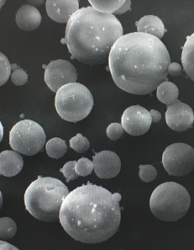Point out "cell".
<instances>
[{"instance_id": "obj_1", "label": "cell", "mask_w": 194, "mask_h": 250, "mask_svg": "<svg viewBox=\"0 0 194 250\" xmlns=\"http://www.w3.org/2000/svg\"><path fill=\"white\" fill-rule=\"evenodd\" d=\"M108 62L113 80L119 89L133 95H146L167 80L171 58L160 39L132 32L115 43Z\"/></svg>"}, {"instance_id": "obj_2", "label": "cell", "mask_w": 194, "mask_h": 250, "mask_svg": "<svg viewBox=\"0 0 194 250\" xmlns=\"http://www.w3.org/2000/svg\"><path fill=\"white\" fill-rule=\"evenodd\" d=\"M121 195L102 186L87 184L67 195L59 220L67 233L77 241L99 244L118 231L121 222Z\"/></svg>"}, {"instance_id": "obj_3", "label": "cell", "mask_w": 194, "mask_h": 250, "mask_svg": "<svg viewBox=\"0 0 194 250\" xmlns=\"http://www.w3.org/2000/svg\"><path fill=\"white\" fill-rule=\"evenodd\" d=\"M65 35L73 59L84 64L99 65L108 62L113 46L124 36V31L116 16L89 6L79 9L71 17Z\"/></svg>"}, {"instance_id": "obj_4", "label": "cell", "mask_w": 194, "mask_h": 250, "mask_svg": "<svg viewBox=\"0 0 194 250\" xmlns=\"http://www.w3.org/2000/svg\"><path fill=\"white\" fill-rule=\"evenodd\" d=\"M69 193V189L61 180L39 177L25 190L24 206L35 218L53 223L59 220L61 205Z\"/></svg>"}, {"instance_id": "obj_5", "label": "cell", "mask_w": 194, "mask_h": 250, "mask_svg": "<svg viewBox=\"0 0 194 250\" xmlns=\"http://www.w3.org/2000/svg\"><path fill=\"white\" fill-rule=\"evenodd\" d=\"M191 205V196L185 187L176 182L158 186L150 199V208L158 219L176 222L184 217Z\"/></svg>"}, {"instance_id": "obj_6", "label": "cell", "mask_w": 194, "mask_h": 250, "mask_svg": "<svg viewBox=\"0 0 194 250\" xmlns=\"http://www.w3.org/2000/svg\"><path fill=\"white\" fill-rule=\"evenodd\" d=\"M55 107L61 118L69 122H80L91 113L94 97L90 90L79 83L62 86L55 97Z\"/></svg>"}, {"instance_id": "obj_7", "label": "cell", "mask_w": 194, "mask_h": 250, "mask_svg": "<svg viewBox=\"0 0 194 250\" xmlns=\"http://www.w3.org/2000/svg\"><path fill=\"white\" fill-rule=\"evenodd\" d=\"M46 142L42 126L31 120L17 122L9 132V145L14 151L24 155H36L43 149Z\"/></svg>"}, {"instance_id": "obj_8", "label": "cell", "mask_w": 194, "mask_h": 250, "mask_svg": "<svg viewBox=\"0 0 194 250\" xmlns=\"http://www.w3.org/2000/svg\"><path fill=\"white\" fill-rule=\"evenodd\" d=\"M161 162L170 175L185 176L194 168V149L182 143L171 144L164 151Z\"/></svg>"}, {"instance_id": "obj_9", "label": "cell", "mask_w": 194, "mask_h": 250, "mask_svg": "<svg viewBox=\"0 0 194 250\" xmlns=\"http://www.w3.org/2000/svg\"><path fill=\"white\" fill-rule=\"evenodd\" d=\"M78 73L70 62L63 59L52 61L45 69V82L52 92L71 83H77Z\"/></svg>"}, {"instance_id": "obj_10", "label": "cell", "mask_w": 194, "mask_h": 250, "mask_svg": "<svg viewBox=\"0 0 194 250\" xmlns=\"http://www.w3.org/2000/svg\"><path fill=\"white\" fill-rule=\"evenodd\" d=\"M152 120L150 111L140 105L128 107L122 115L121 125L128 134L139 137L151 128Z\"/></svg>"}, {"instance_id": "obj_11", "label": "cell", "mask_w": 194, "mask_h": 250, "mask_svg": "<svg viewBox=\"0 0 194 250\" xmlns=\"http://www.w3.org/2000/svg\"><path fill=\"white\" fill-rule=\"evenodd\" d=\"M166 122L173 131H187L194 125V110L188 104L177 100L175 103L167 105Z\"/></svg>"}, {"instance_id": "obj_12", "label": "cell", "mask_w": 194, "mask_h": 250, "mask_svg": "<svg viewBox=\"0 0 194 250\" xmlns=\"http://www.w3.org/2000/svg\"><path fill=\"white\" fill-rule=\"evenodd\" d=\"M94 170L100 179H111L119 174L121 161L116 153L102 151L94 156Z\"/></svg>"}, {"instance_id": "obj_13", "label": "cell", "mask_w": 194, "mask_h": 250, "mask_svg": "<svg viewBox=\"0 0 194 250\" xmlns=\"http://www.w3.org/2000/svg\"><path fill=\"white\" fill-rule=\"evenodd\" d=\"M49 17L58 23H67L79 9L78 0H48L46 2Z\"/></svg>"}, {"instance_id": "obj_14", "label": "cell", "mask_w": 194, "mask_h": 250, "mask_svg": "<svg viewBox=\"0 0 194 250\" xmlns=\"http://www.w3.org/2000/svg\"><path fill=\"white\" fill-rule=\"evenodd\" d=\"M41 20L42 18L39 9L27 3L22 5L16 14V24L23 31H32L36 30L39 27Z\"/></svg>"}, {"instance_id": "obj_15", "label": "cell", "mask_w": 194, "mask_h": 250, "mask_svg": "<svg viewBox=\"0 0 194 250\" xmlns=\"http://www.w3.org/2000/svg\"><path fill=\"white\" fill-rule=\"evenodd\" d=\"M23 166V157L16 151L6 150L0 153V174L3 176H16L22 170Z\"/></svg>"}, {"instance_id": "obj_16", "label": "cell", "mask_w": 194, "mask_h": 250, "mask_svg": "<svg viewBox=\"0 0 194 250\" xmlns=\"http://www.w3.org/2000/svg\"><path fill=\"white\" fill-rule=\"evenodd\" d=\"M136 24L137 32L152 35L160 40L167 32V30L161 19L152 15L143 16L142 18L140 19L139 21L136 23Z\"/></svg>"}, {"instance_id": "obj_17", "label": "cell", "mask_w": 194, "mask_h": 250, "mask_svg": "<svg viewBox=\"0 0 194 250\" xmlns=\"http://www.w3.org/2000/svg\"><path fill=\"white\" fill-rule=\"evenodd\" d=\"M181 60L187 75L194 82V33L187 37L182 47Z\"/></svg>"}, {"instance_id": "obj_18", "label": "cell", "mask_w": 194, "mask_h": 250, "mask_svg": "<svg viewBox=\"0 0 194 250\" xmlns=\"http://www.w3.org/2000/svg\"><path fill=\"white\" fill-rule=\"evenodd\" d=\"M178 96L179 89L177 86L168 80L161 83L156 89V97L158 100L167 105L175 103Z\"/></svg>"}, {"instance_id": "obj_19", "label": "cell", "mask_w": 194, "mask_h": 250, "mask_svg": "<svg viewBox=\"0 0 194 250\" xmlns=\"http://www.w3.org/2000/svg\"><path fill=\"white\" fill-rule=\"evenodd\" d=\"M46 153L52 159H61L67 151V145L65 141L59 137H54L46 143Z\"/></svg>"}, {"instance_id": "obj_20", "label": "cell", "mask_w": 194, "mask_h": 250, "mask_svg": "<svg viewBox=\"0 0 194 250\" xmlns=\"http://www.w3.org/2000/svg\"><path fill=\"white\" fill-rule=\"evenodd\" d=\"M89 3L91 4V7L98 12L114 15V13L124 4V0H89Z\"/></svg>"}, {"instance_id": "obj_21", "label": "cell", "mask_w": 194, "mask_h": 250, "mask_svg": "<svg viewBox=\"0 0 194 250\" xmlns=\"http://www.w3.org/2000/svg\"><path fill=\"white\" fill-rule=\"evenodd\" d=\"M17 232L16 223L10 217H1L0 218V238L10 239L15 237Z\"/></svg>"}, {"instance_id": "obj_22", "label": "cell", "mask_w": 194, "mask_h": 250, "mask_svg": "<svg viewBox=\"0 0 194 250\" xmlns=\"http://www.w3.org/2000/svg\"><path fill=\"white\" fill-rule=\"evenodd\" d=\"M69 143L71 147L78 153H85L90 146L88 138L82 136L81 133H78L75 137L71 138Z\"/></svg>"}, {"instance_id": "obj_23", "label": "cell", "mask_w": 194, "mask_h": 250, "mask_svg": "<svg viewBox=\"0 0 194 250\" xmlns=\"http://www.w3.org/2000/svg\"><path fill=\"white\" fill-rule=\"evenodd\" d=\"M11 64L9 59L3 53L0 52V86L6 83L11 76Z\"/></svg>"}, {"instance_id": "obj_24", "label": "cell", "mask_w": 194, "mask_h": 250, "mask_svg": "<svg viewBox=\"0 0 194 250\" xmlns=\"http://www.w3.org/2000/svg\"><path fill=\"white\" fill-rule=\"evenodd\" d=\"M75 170L79 176H88L94 170V163L87 158H82L76 162Z\"/></svg>"}, {"instance_id": "obj_25", "label": "cell", "mask_w": 194, "mask_h": 250, "mask_svg": "<svg viewBox=\"0 0 194 250\" xmlns=\"http://www.w3.org/2000/svg\"><path fill=\"white\" fill-rule=\"evenodd\" d=\"M139 168H140L139 176H140V180L144 182L150 183L153 180H155V178L157 177V171L152 165H140Z\"/></svg>"}, {"instance_id": "obj_26", "label": "cell", "mask_w": 194, "mask_h": 250, "mask_svg": "<svg viewBox=\"0 0 194 250\" xmlns=\"http://www.w3.org/2000/svg\"><path fill=\"white\" fill-rule=\"evenodd\" d=\"M124 131L121 124L114 122L107 127L106 134L110 140L116 141L118 140L123 136Z\"/></svg>"}, {"instance_id": "obj_27", "label": "cell", "mask_w": 194, "mask_h": 250, "mask_svg": "<svg viewBox=\"0 0 194 250\" xmlns=\"http://www.w3.org/2000/svg\"><path fill=\"white\" fill-rule=\"evenodd\" d=\"M77 161H69L66 163V165L60 169L61 173L67 180V182H70L71 180H74L79 177L75 170V165Z\"/></svg>"}, {"instance_id": "obj_28", "label": "cell", "mask_w": 194, "mask_h": 250, "mask_svg": "<svg viewBox=\"0 0 194 250\" xmlns=\"http://www.w3.org/2000/svg\"><path fill=\"white\" fill-rule=\"evenodd\" d=\"M28 80L27 73L21 68H17L14 70L11 74V81L17 86L24 85Z\"/></svg>"}, {"instance_id": "obj_29", "label": "cell", "mask_w": 194, "mask_h": 250, "mask_svg": "<svg viewBox=\"0 0 194 250\" xmlns=\"http://www.w3.org/2000/svg\"><path fill=\"white\" fill-rule=\"evenodd\" d=\"M182 72V66L178 64L177 62H171L169 67H168V73L171 76H179Z\"/></svg>"}, {"instance_id": "obj_30", "label": "cell", "mask_w": 194, "mask_h": 250, "mask_svg": "<svg viewBox=\"0 0 194 250\" xmlns=\"http://www.w3.org/2000/svg\"><path fill=\"white\" fill-rule=\"evenodd\" d=\"M131 1H130V0H124V4H123L117 11L114 13V16H115V15H122V14L127 12L128 10L131 9Z\"/></svg>"}, {"instance_id": "obj_31", "label": "cell", "mask_w": 194, "mask_h": 250, "mask_svg": "<svg viewBox=\"0 0 194 250\" xmlns=\"http://www.w3.org/2000/svg\"><path fill=\"white\" fill-rule=\"evenodd\" d=\"M0 250H19L18 248L14 246L9 243L0 240Z\"/></svg>"}, {"instance_id": "obj_32", "label": "cell", "mask_w": 194, "mask_h": 250, "mask_svg": "<svg viewBox=\"0 0 194 250\" xmlns=\"http://www.w3.org/2000/svg\"><path fill=\"white\" fill-rule=\"evenodd\" d=\"M150 114H151V116H152V122L157 123V122L161 121V114L158 110H150Z\"/></svg>"}, {"instance_id": "obj_33", "label": "cell", "mask_w": 194, "mask_h": 250, "mask_svg": "<svg viewBox=\"0 0 194 250\" xmlns=\"http://www.w3.org/2000/svg\"><path fill=\"white\" fill-rule=\"evenodd\" d=\"M44 3H46V1H43V0H40V1H27V4H30L31 6L36 7V8L40 6Z\"/></svg>"}, {"instance_id": "obj_34", "label": "cell", "mask_w": 194, "mask_h": 250, "mask_svg": "<svg viewBox=\"0 0 194 250\" xmlns=\"http://www.w3.org/2000/svg\"><path fill=\"white\" fill-rule=\"evenodd\" d=\"M3 137V126L2 125V122H0V143Z\"/></svg>"}, {"instance_id": "obj_35", "label": "cell", "mask_w": 194, "mask_h": 250, "mask_svg": "<svg viewBox=\"0 0 194 250\" xmlns=\"http://www.w3.org/2000/svg\"><path fill=\"white\" fill-rule=\"evenodd\" d=\"M2 207H3V195H2V193L0 191V210H1Z\"/></svg>"}, {"instance_id": "obj_36", "label": "cell", "mask_w": 194, "mask_h": 250, "mask_svg": "<svg viewBox=\"0 0 194 250\" xmlns=\"http://www.w3.org/2000/svg\"><path fill=\"white\" fill-rule=\"evenodd\" d=\"M4 3H5V1H3V0H0V9L4 5Z\"/></svg>"}]
</instances>
